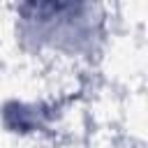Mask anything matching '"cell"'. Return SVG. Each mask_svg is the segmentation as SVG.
<instances>
[{"instance_id": "1", "label": "cell", "mask_w": 148, "mask_h": 148, "mask_svg": "<svg viewBox=\"0 0 148 148\" xmlns=\"http://www.w3.org/2000/svg\"><path fill=\"white\" fill-rule=\"evenodd\" d=\"M16 37L32 51L92 53L102 39L104 9L90 2H25L14 7Z\"/></svg>"}]
</instances>
